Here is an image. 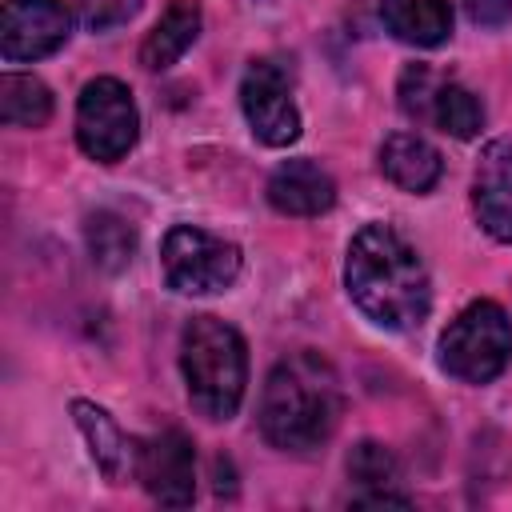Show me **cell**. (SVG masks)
<instances>
[{
    "instance_id": "6da1fadb",
    "label": "cell",
    "mask_w": 512,
    "mask_h": 512,
    "mask_svg": "<svg viewBox=\"0 0 512 512\" xmlns=\"http://www.w3.org/2000/svg\"><path fill=\"white\" fill-rule=\"evenodd\" d=\"M344 288L352 304L388 332L420 328L432 308L428 268L416 248L388 224H364L344 260Z\"/></svg>"
},
{
    "instance_id": "7a4b0ae2",
    "label": "cell",
    "mask_w": 512,
    "mask_h": 512,
    "mask_svg": "<svg viewBox=\"0 0 512 512\" xmlns=\"http://www.w3.org/2000/svg\"><path fill=\"white\" fill-rule=\"evenodd\" d=\"M344 412L336 368L320 352H292L276 360L260 392V432L280 452L320 448Z\"/></svg>"
},
{
    "instance_id": "3957f363",
    "label": "cell",
    "mask_w": 512,
    "mask_h": 512,
    "mask_svg": "<svg viewBox=\"0 0 512 512\" xmlns=\"http://www.w3.org/2000/svg\"><path fill=\"white\" fill-rule=\"evenodd\" d=\"M180 372L188 400L208 420H232L248 388L244 336L220 316H192L180 336Z\"/></svg>"
},
{
    "instance_id": "277c9868",
    "label": "cell",
    "mask_w": 512,
    "mask_h": 512,
    "mask_svg": "<svg viewBox=\"0 0 512 512\" xmlns=\"http://www.w3.org/2000/svg\"><path fill=\"white\" fill-rule=\"evenodd\" d=\"M512 360V320L496 300H472L440 332V368L464 384L496 380Z\"/></svg>"
},
{
    "instance_id": "5b68a950",
    "label": "cell",
    "mask_w": 512,
    "mask_h": 512,
    "mask_svg": "<svg viewBox=\"0 0 512 512\" xmlns=\"http://www.w3.org/2000/svg\"><path fill=\"white\" fill-rule=\"evenodd\" d=\"M160 268L168 288L184 296H212L236 284L240 248L196 224H176L160 244Z\"/></svg>"
},
{
    "instance_id": "8992f818",
    "label": "cell",
    "mask_w": 512,
    "mask_h": 512,
    "mask_svg": "<svg viewBox=\"0 0 512 512\" xmlns=\"http://www.w3.org/2000/svg\"><path fill=\"white\" fill-rule=\"evenodd\" d=\"M140 136V112L124 80L116 76H96L80 88L76 100V144L84 156L100 164H116L132 152Z\"/></svg>"
},
{
    "instance_id": "52a82bcc",
    "label": "cell",
    "mask_w": 512,
    "mask_h": 512,
    "mask_svg": "<svg viewBox=\"0 0 512 512\" xmlns=\"http://www.w3.org/2000/svg\"><path fill=\"white\" fill-rule=\"evenodd\" d=\"M240 108L252 136L268 148H284L300 136V108L292 100V64L260 56L240 80Z\"/></svg>"
},
{
    "instance_id": "ba28073f",
    "label": "cell",
    "mask_w": 512,
    "mask_h": 512,
    "mask_svg": "<svg viewBox=\"0 0 512 512\" xmlns=\"http://www.w3.org/2000/svg\"><path fill=\"white\" fill-rule=\"evenodd\" d=\"M136 480L164 508H184L196 496V448L180 428H164L136 444Z\"/></svg>"
},
{
    "instance_id": "9c48e42d",
    "label": "cell",
    "mask_w": 512,
    "mask_h": 512,
    "mask_svg": "<svg viewBox=\"0 0 512 512\" xmlns=\"http://www.w3.org/2000/svg\"><path fill=\"white\" fill-rule=\"evenodd\" d=\"M72 16L64 0H4L0 12V56L8 64L44 60L68 40Z\"/></svg>"
},
{
    "instance_id": "30bf717a",
    "label": "cell",
    "mask_w": 512,
    "mask_h": 512,
    "mask_svg": "<svg viewBox=\"0 0 512 512\" xmlns=\"http://www.w3.org/2000/svg\"><path fill=\"white\" fill-rule=\"evenodd\" d=\"M472 208L480 228L512 244V140H488L472 172Z\"/></svg>"
},
{
    "instance_id": "8fae6325",
    "label": "cell",
    "mask_w": 512,
    "mask_h": 512,
    "mask_svg": "<svg viewBox=\"0 0 512 512\" xmlns=\"http://www.w3.org/2000/svg\"><path fill=\"white\" fill-rule=\"evenodd\" d=\"M268 204L284 216H320L336 204V180L316 160H284L268 176Z\"/></svg>"
},
{
    "instance_id": "7c38bea8",
    "label": "cell",
    "mask_w": 512,
    "mask_h": 512,
    "mask_svg": "<svg viewBox=\"0 0 512 512\" xmlns=\"http://www.w3.org/2000/svg\"><path fill=\"white\" fill-rule=\"evenodd\" d=\"M380 172L400 188V192H428L440 172H444V160L440 152L420 136V132H392L384 136L380 144Z\"/></svg>"
},
{
    "instance_id": "4fadbf2b",
    "label": "cell",
    "mask_w": 512,
    "mask_h": 512,
    "mask_svg": "<svg viewBox=\"0 0 512 512\" xmlns=\"http://www.w3.org/2000/svg\"><path fill=\"white\" fill-rule=\"evenodd\" d=\"M72 420L96 460V468L108 480H124L128 472H136V444L120 432V424L92 400H72Z\"/></svg>"
},
{
    "instance_id": "5bb4252c",
    "label": "cell",
    "mask_w": 512,
    "mask_h": 512,
    "mask_svg": "<svg viewBox=\"0 0 512 512\" xmlns=\"http://www.w3.org/2000/svg\"><path fill=\"white\" fill-rule=\"evenodd\" d=\"M200 4L196 0H172L168 8H164V16L152 24V32L144 36V44H140V64L148 68V72H164V68H172L192 44H196V36H200Z\"/></svg>"
},
{
    "instance_id": "9a60e30c",
    "label": "cell",
    "mask_w": 512,
    "mask_h": 512,
    "mask_svg": "<svg viewBox=\"0 0 512 512\" xmlns=\"http://www.w3.org/2000/svg\"><path fill=\"white\" fill-rule=\"evenodd\" d=\"M384 24L392 36L416 48H436L452 36V4L448 0H380Z\"/></svg>"
},
{
    "instance_id": "2e32d148",
    "label": "cell",
    "mask_w": 512,
    "mask_h": 512,
    "mask_svg": "<svg viewBox=\"0 0 512 512\" xmlns=\"http://www.w3.org/2000/svg\"><path fill=\"white\" fill-rule=\"evenodd\" d=\"M52 116V92L40 76L4 72L0 76V120L12 128H44Z\"/></svg>"
},
{
    "instance_id": "e0dca14e",
    "label": "cell",
    "mask_w": 512,
    "mask_h": 512,
    "mask_svg": "<svg viewBox=\"0 0 512 512\" xmlns=\"http://www.w3.org/2000/svg\"><path fill=\"white\" fill-rule=\"evenodd\" d=\"M84 240H88L92 264L104 268V272L128 268V260L136 252V228L116 212H92L88 224H84Z\"/></svg>"
},
{
    "instance_id": "ac0fdd59",
    "label": "cell",
    "mask_w": 512,
    "mask_h": 512,
    "mask_svg": "<svg viewBox=\"0 0 512 512\" xmlns=\"http://www.w3.org/2000/svg\"><path fill=\"white\" fill-rule=\"evenodd\" d=\"M428 124H436L440 132H448L456 140H472L484 128V108H480V100L464 84L444 80L440 92H436V104H432V120Z\"/></svg>"
},
{
    "instance_id": "d6986e66",
    "label": "cell",
    "mask_w": 512,
    "mask_h": 512,
    "mask_svg": "<svg viewBox=\"0 0 512 512\" xmlns=\"http://www.w3.org/2000/svg\"><path fill=\"white\" fill-rule=\"evenodd\" d=\"M348 476L360 484V488H372V492H384L400 480V464L396 456L380 444V440H360L352 452H348Z\"/></svg>"
},
{
    "instance_id": "ffe728a7",
    "label": "cell",
    "mask_w": 512,
    "mask_h": 512,
    "mask_svg": "<svg viewBox=\"0 0 512 512\" xmlns=\"http://www.w3.org/2000/svg\"><path fill=\"white\" fill-rule=\"evenodd\" d=\"M444 80H448V76L432 72L428 64H408L404 76H400V88H396V92H400V108H404V116L416 120V124H428V120H432L436 92H440Z\"/></svg>"
},
{
    "instance_id": "44dd1931",
    "label": "cell",
    "mask_w": 512,
    "mask_h": 512,
    "mask_svg": "<svg viewBox=\"0 0 512 512\" xmlns=\"http://www.w3.org/2000/svg\"><path fill=\"white\" fill-rule=\"evenodd\" d=\"M140 12V0H76V16L92 32H108L128 24Z\"/></svg>"
},
{
    "instance_id": "7402d4cb",
    "label": "cell",
    "mask_w": 512,
    "mask_h": 512,
    "mask_svg": "<svg viewBox=\"0 0 512 512\" xmlns=\"http://www.w3.org/2000/svg\"><path fill=\"white\" fill-rule=\"evenodd\" d=\"M464 8L484 28H500L512 20V0H464Z\"/></svg>"
}]
</instances>
